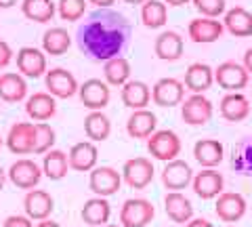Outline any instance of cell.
I'll list each match as a JSON object with an SVG mask.
<instances>
[{
  "label": "cell",
  "mask_w": 252,
  "mask_h": 227,
  "mask_svg": "<svg viewBox=\"0 0 252 227\" xmlns=\"http://www.w3.org/2000/svg\"><path fill=\"white\" fill-rule=\"evenodd\" d=\"M130 28L122 15L112 13L109 9H99V13L91 15L78 32V42L89 57L97 61H107L120 55L128 40Z\"/></svg>",
  "instance_id": "cell-1"
},
{
  "label": "cell",
  "mask_w": 252,
  "mask_h": 227,
  "mask_svg": "<svg viewBox=\"0 0 252 227\" xmlns=\"http://www.w3.org/2000/svg\"><path fill=\"white\" fill-rule=\"evenodd\" d=\"M212 114H215V105L204 93H191L181 103V118L189 127H204L212 120Z\"/></svg>",
  "instance_id": "cell-2"
},
{
  "label": "cell",
  "mask_w": 252,
  "mask_h": 227,
  "mask_svg": "<svg viewBox=\"0 0 252 227\" xmlns=\"http://www.w3.org/2000/svg\"><path fill=\"white\" fill-rule=\"evenodd\" d=\"M181 139L175 130L164 129V130H156L152 137L147 139V152L152 158L162 160V162H170L179 158L181 154Z\"/></svg>",
  "instance_id": "cell-3"
},
{
  "label": "cell",
  "mask_w": 252,
  "mask_h": 227,
  "mask_svg": "<svg viewBox=\"0 0 252 227\" xmlns=\"http://www.w3.org/2000/svg\"><path fill=\"white\" fill-rule=\"evenodd\" d=\"M156 206L145 198H130L120 208L122 227H145L154 221Z\"/></svg>",
  "instance_id": "cell-4"
},
{
  "label": "cell",
  "mask_w": 252,
  "mask_h": 227,
  "mask_svg": "<svg viewBox=\"0 0 252 227\" xmlns=\"http://www.w3.org/2000/svg\"><path fill=\"white\" fill-rule=\"evenodd\" d=\"M154 162L143 156L130 158L124 162L122 166V181L132 187V190H145V187L154 181Z\"/></svg>",
  "instance_id": "cell-5"
},
{
  "label": "cell",
  "mask_w": 252,
  "mask_h": 227,
  "mask_svg": "<svg viewBox=\"0 0 252 227\" xmlns=\"http://www.w3.org/2000/svg\"><path fill=\"white\" fill-rule=\"evenodd\" d=\"M44 84H46V91L51 93L53 97L57 99H69L74 97L80 84H78L76 76L69 72L65 67H53V69H46L44 74Z\"/></svg>",
  "instance_id": "cell-6"
},
{
  "label": "cell",
  "mask_w": 252,
  "mask_h": 227,
  "mask_svg": "<svg viewBox=\"0 0 252 227\" xmlns=\"http://www.w3.org/2000/svg\"><path fill=\"white\" fill-rule=\"evenodd\" d=\"M248 80H250L248 69L242 64H235V61H223V64L215 69V82L220 89H225L227 93L246 89Z\"/></svg>",
  "instance_id": "cell-7"
},
{
  "label": "cell",
  "mask_w": 252,
  "mask_h": 227,
  "mask_svg": "<svg viewBox=\"0 0 252 227\" xmlns=\"http://www.w3.org/2000/svg\"><path fill=\"white\" fill-rule=\"evenodd\" d=\"M78 95H80V101L86 109H103L109 105V99H112V91H109V84L101 78H89L80 84L78 89Z\"/></svg>",
  "instance_id": "cell-8"
},
{
  "label": "cell",
  "mask_w": 252,
  "mask_h": 227,
  "mask_svg": "<svg viewBox=\"0 0 252 227\" xmlns=\"http://www.w3.org/2000/svg\"><path fill=\"white\" fill-rule=\"evenodd\" d=\"M89 187L94 195L109 198L120 192L122 187V173H118L112 166H94L89 175Z\"/></svg>",
  "instance_id": "cell-9"
},
{
  "label": "cell",
  "mask_w": 252,
  "mask_h": 227,
  "mask_svg": "<svg viewBox=\"0 0 252 227\" xmlns=\"http://www.w3.org/2000/svg\"><path fill=\"white\" fill-rule=\"evenodd\" d=\"M185 99V84L177 78H160L152 89V101L160 107H177Z\"/></svg>",
  "instance_id": "cell-10"
},
{
  "label": "cell",
  "mask_w": 252,
  "mask_h": 227,
  "mask_svg": "<svg viewBox=\"0 0 252 227\" xmlns=\"http://www.w3.org/2000/svg\"><path fill=\"white\" fill-rule=\"evenodd\" d=\"M42 175H44L42 168L30 158H19L17 162H13L9 173H6V177L11 179V183L15 187H19V190H34V187L40 183Z\"/></svg>",
  "instance_id": "cell-11"
},
{
  "label": "cell",
  "mask_w": 252,
  "mask_h": 227,
  "mask_svg": "<svg viewBox=\"0 0 252 227\" xmlns=\"http://www.w3.org/2000/svg\"><path fill=\"white\" fill-rule=\"evenodd\" d=\"M246 198L238 192H223L217 195L215 213L223 223H235L246 215Z\"/></svg>",
  "instance_id": "cell-12"
},
{
  "label": "cell",
  "mask_w": 252,
  "mask_h": 227,
  "mask_svg": "<svg viewBox=\"0 0 252 227\" xmlns=\"http://www.w3.org/2000/svg\"><path fill=\"white\" fill-rule=\"evenodd\" d=\"M34 137H36L34 122H15L9 129V135H6V147L17 156L34 154Z\"/></svg>",
  "instance_id": "cell-13"
},
{
  "label": "cell",
  "mask_w": 252,
  "mask_h": 227,
  "mask_svg": "<svg viewBox=\"0 0 252 227\" xmlns=\"http://www.w3.org/2000/svg\"><path fill=\"white\" fill-rule=\"evenodd\" d=\"M225 32L223 21H219L217 17H198L189 21L187 34L195 44H212L217 42Z\"/></svg>",
  "instance_id": "cell-14"
},
{
  "label": "cell",
  "mask_w": 252,
  "mask_h": 227,
  "mask_svg": "<svg viewBox=\"0 0 252 227\" xmlns=\"http://www.w3.org/2000/svg\"><path fill=\"white\" fill-rule=\"evenodd\" d=\"M17 69L26 78H42L46 74V53L36 46H21L17 51Z\"/></svg>",
  "instance_id": "cell-15"
},
{
  "label": "cell",
  "mask_w": 252,
  "mask_h": 227,
  "mask_svg": "<svg viewBox=\"0 0 252 227\" xmlns=\"http://www.w3.org/2000/svg\"><path fill=\"white\" fill-rule=\"evenodd\" d=\"M193 181V170L185 160H170L162 170V183L168 192H181Z\"/></svg>",
  "instance_id": "cell-16"
},
{
  "label": "cell",
  "mask_w": 252,
  "mask_h": 227,
  "mask_svg": "<svg viewBox=\"0 0 252 227\" xmlns=\"http://www.w3.org/2000/svg\"><path fill=\"white\" fill-rule=\"evenodd\" d=\"M23 210L32 221H42V219H49L55 210V200L49 192L44 190H28L26 198H23Z\"/></svg>",
  "instance_id": "cell-17"
},
{
  "label": "cell",
  "mask_w": 252,
  "mask_h": 227,
  "mask_svg": "<svg viewBox=\"0 0 252 227\" xmlns=\"http://www.w3.org/2000/svg\"><path fill=\"white\" fill-rule=\"evenodd\" d=\"M191 187H193V194L198 195V198L212 200V198H217L219 194H223L225 179L215 168H204V170H200L198 175H193Z\"/></svg>",
  "instance_id": "cell-18"
},
{
  "label": "cell",
  "mask_w": 252,
  "mask_h": 227,
  "mask_svg": "<svg viewBox=\"0 0 252 227\" xmlns=\"http://www.w3.org/2000/svg\"><path fill=\"white\" fill-rule=\"evenodd\" d=\"M67 158H69V168L72 170H78V173H91V170L97 166L99 150H97V145H94V141H80V143L72 145Z\"/></svg>",
  "instance_id": "cell-19"
},
{
  "label": "cell",
  "mask_w": 252,
  "mask_h": 227,
  "mask_svg": "<svg viewBox=\"0 0 252 227\" xmlns=\"http://www.w3.org/2000/svg\"><path fill=\"white\" fill-rule=\"evenodd\" d=\"M183 51H185V40L179 32H175V30L162 32L154 42L156 57L162 59V61H179L183 57Z\"/></svg>",
  "instance_id": "cell-20"
},
{
  "label": "cell",
  "mask_w": 252,
  "mask_h": 227,
  "mask_svg": "<svg viewBox=\"0 0 252 227\" xmlns=\"http://www.w3.org/2000/svg\"><path fill=\"white\" fill-rule=\"evenodd\" d=\"M219 112L227 122H242L250 116V101L242 91L227 93L219 103Z\"/></svg>",
  "instance_id": "cell-21"
},
{
  "label": "cell",
  "mask_w": 252,
  "mask_h": 227,
  "mask_svg": "<svg viewBox=\"0 0 252 227\" xmlns=\"http://www.w3.org/2000/svg\"><path fill=\"white\" fill-rule=\"evenodd\" d=\"M158 130V118L149 109H132V114L126 120V132L132 139H149Z\"/></svg>",
  "instance_id": "cell-22"
},
{
  "label": "cell",
  "mask_w": 252,
  "mask_h": 227,
  "mask_svg": "<svg viewBox=\"0 0 252 227\" xmlns=\"http://www.w3.org/2000/svg\"><path fill=\"white\" fill-rule=\"evenodd\" d=\"M57 112V97H53L49 91L46 93H34L26 99V114L36 122L51 120Z\"/></svg>",
  "instance_id": "cell-23"
},
{
  "label": "cell",
  "mask_w": 252,
  "mask_h": 227,
  "mask_svg": "<svg viewBox=\"0 0 252 227\" xmlns=\"http://www.w3.org/2000/svg\"><path fill=\"white\" fill-rule=\"evenodd\" d=\"M0 99L4 103H19V101L28 99L26 76L19 72H6L0 76Z\"/></svg>",
  "instance_id": "cell-24"
},
{
  "label": "cell",
  "mask_w": 252,
  "mask_h": 227,
  "mask_svg": "<svg viewBox=\"0 0 252 227\" xmlns=\"http://www.w3.org/2000/svg\"><path fill=\"white\" fill-rule=\"evenodd\" d=\"M185 89L191 93H206L212 84H215V69H212L208 64H191L185 72Z\"/></svg>",
  "instance_id": "cell-25"
},
{
  "label": "cell",
  "mask_w": 252,
  "mask_h": 227,
  "mask_svg": "<svg viewBox=\"0 0 252 227\" xmlns=\"http://www.w3.org/2000/svg\"><path fill=\"white\" fill-rule=\"evenodd\" d=\"M223 156H225V147L219 139H200L193 145V158L204 168L219 166L223 162Z\"/></svg>",
  "instance_id": "cell-26"
},
{
  "label": "cell",
  "mask_w": 252,
  "mask_h": 227,
  "mask_svg": "<svg viewBox=\"0 0 252 227\" xmlns=\"http://www.w3.org/2000/svg\"><path fill=\"white\" fill-rule=\"evenodd\" d=\"M164 210L172 223H181L185 225L189 219H193V206L189 202L187 195L181 192H168L164 195Z\"/></svg>",
  "instance_id": "cell-27"
},
{
  "label": "cell",
  "mask_w": 252,
  "mask_h": 227,
  "mask_svg": "<svg viewBox=\"0 0 252 227\" xmlns=\"http://www.w3.org/2000/svg\"><path fill=\"white\" fill-rule=\"evenodd\" d=\"M80 217H82V221L86 225L103 227L105 223H109V217H112V206H109L107 198H103V195H94V198L84 202V206L80 210Z\"/></svg>",
  "instance_id": "cell-28"
},
{
  "label": "cell",
  "mask_w": 252,
  "mask_h": 227,
  "mask_svg": "<svg viewBox=\"0 0 252 227\" xmlns=\"http://www.w3.org/2000/svg\"><path fill=\"white\" fill-rule=\"evenodd\" d=\"M120 97L128 109H145L152 101V89L143 80H128L122 87Z\"/></svg>",
  "instance_id": "cell-29"
},
{
  "label": "cell",
  "mask_w": 252,
  "mask_h": 227,
  "mask_svg": "<svg viewBox=\"0 0 252 227\" xmlns=\"http://www.w3.org/2000/svg\"><path fill=\"white\" fill-rule=\"evenodd\" d=\"M223 26L229 34L238 38H248L252 36V13L244 6H233V9L225 11Z\"/></svg>",
  "instance_id": "cell-30"
},
{
  "label": "cell",
  "mask_w": 252,
  "mask_h": 227,
  "mask_svg": "<svg viewBox=\"0 0 252 227\" xmlns=\"http://www.w3.org/2000/svg\"><path fill=\"white\" fill-rule=\"evenodd\" d=\"M130 61L122 55H116L103 64V80L109 87H124L130 80Z\"/></svg>",
  "instance_id": "cell-31"
},
{
  "label": "cell",
  "mask_w": 252,
  "mask_h": 227,
  "mask_svg": "<svg viewBox=\"0 0 252 227\" xmlns=\"http://www.w3.org/2000/svg\"><path fill=\"white\" fill-rule=\"evenodd\" d=\"M84 135L94 143H101L112 135V122L103 114V109H94L84 118Z\"/></svg>",
  "instance_id": "cell-32"
},
{
  "label": "cell",
  "mask_w": 252,
  "mask_h": 227,
  "mask_svg": "<svg viewBox=\"0 0 252 227\" xmlns=\"http://www.w3.org/2000/svg\"><path fill=\"white\" fill-rule=\"evenodd\" d=\"M69 46H72V36L65 28H49L42 36V51L51 57L65 55Z\"/></svg>",
  "instance_id": "cell-33"
},
{
  "label": "cell",
  "mask_w": 252,
  "mask_h": 227,
  "mask_svg": "<svg viewBox=\"0 0 252 227\" xmlns=\"http://www.w3.org/2000/svg\"><path fill=\"white\" fill-rule=\"evenodd\" d=\"M21 13L34 23H49L57 13V4L53 0H21Z\"/></svg>",
  "instance_id": "cell-34"
},
{
  "label": "cell",
  "mask_w": 252,
  "mask_h": 227,
  "mask_svg": "<svg viewBox=\"0 0 252 227\" xmlns=\"http://www.w3.org/2000/svg\"><path fill=\"white\" fill-rule=\"evenodd\" d=\"M141 21L149 30L164 28L168 21V4L162 0H145L141 4Z\"/></svg>",
  "instance_id": "cell-35"
},
{
  "label": "cell",
  "mask_w": 252,
  "mask_h": 227,
  "mask_svg": "<svg viewBox=\"0 0 252 227\" xmlns=\"http://www.w3.org/2000/svg\"><path fill=\"white\" fill-rule=\"evenodd\" d=\"M69 170V158L65 152L61 150H49L44 154L42 160V173L51 179V181H61L63 177H67Z\"/></svg>",
  "instance_id": "cell-36"
},
{
  "label": "cell",
  "mask_w": 252,
  "mask_h": 227,
  "mask_svg": "<svg viewBox=\"0 0 252 227\" xmlns=\"http://www.w3.org/2000/svg\"><path fill=\"white\" fill-rule=\"evenodd\" d=\"M34 127H36L34 154H46L49 150H53L55 139H57V135H55V129L51 127V124H46V122H34Z\"/></svg>",
  "instance_id": "cell-37"
},
{
  "label": "cell",
  "mask_w": 252,
  "mask_h": 227,
  "mask_svg": "<svg viewBox=\"0 0 252 227\" xmlns=\"http://www.w3.org/2000/svg\"><path fill=\"white\" fill-rule=\"evenodd\" d=\"M89 0H59L57 13L63 21H80L86 13Z\"/></svg>",
  "instance_id": "cell-38"
},
{
  "label": "cell",
  "mask_w": 252,
  "mask_h": 227,
  "mask_svg": "<svg viewBox=\"0 0 252 227\" xmlns=\"http://www.w3.org/2000/svg\"><path fill=\"white\" fill-rule=\"evenodd\" d=\"M193 9L198 11L202 17H220L227 11V2L225 0H191Z\"/></svg>",
  "instance_id": "cell-39"
},
{
  "label": "cell",
  "mask_w": 252,
  "mask_h": 227,
  "mask_svg": "<svg viewBox=\"0 0 252 227\" xmlns=\"http://www.w3.org/2000/svg\"><path fill=\"white\" fill-rule=\"evenodd\" d=\"M2 227H34V225H32V219L28 215H11L4 219Z\"/></svg>",
  "instance_id": "cell-40"
},
{
  "label": "cell",
  "mask_w": 252,
  "mask_h": 227,
  "mask_svg": "<svg viewBox=\"0 0 252 227\" xmlns=\"http://www.w3.org/2000/svg\"><path fill=\"white\" fill-rule=\"evenodd\" d=\"M11 61H13V49H11V44L4 42V40H0V69L6 67Z\"/></svg>",
  "instance_id": "cell-41"
},
{
  "label": "cell",
  "mask_w": 252,
  "mask_h": 227,
  "mask_svg": "<svg viewBox=\"0 0 252 227\" xmlns=\"http://www.w3.org/2000/svg\"><path fill=\"white\" fill-rule=\"evenodd\" d=\"M185 227H215V225H212L210 221H208V219H189V221L185 223Z\"/></svg>",
  "instance_id": "cell-42"
},
{
  "label": "cell",
  "mask_w": 252,
  "mask_h": 227,
  "mask_svg": "<svg viewBox=\"0 0 252 227\" xmlns=\"http://www.w3.org/2000/svg\"><path fill=\"white\" fill-rule=\"evenodd\" d=\"M91 4H94L97 9H112V6L116 4V0H89Z\"/></svg>",
  "instance_id": "cell-43"
},
{
  "label": "cell",
  "mask_w": 252,
  "mask_h": 227,
  "mask_svg": "<svg viewBox=\"0 0 252 227\" xmlns=\"http://www.w3.org/2000/svg\"><path fill=\"white\" fill-rule=\"evenodd\" d=\"M244 67L248 69V74H252V49H248L246 53H244Z\"/></svg>",
  "instance_id": "cell-44"
},
{
  "label": "cell",
  "mask_w": 252,
  "mask_h": 227,
  "mask_svg": "<svg viewBox=\"0 0 252 227\" xmlns=\"http://www.w3.org/2000/svg\"><path fill=\"white\" fill-rule=\"evenodd\" d=\"M36 227H61L59 223H55V221H51V219H42L40 223H38Z\"/></svg>",
  "instance_id": "cell-45"
},
{
  "label": "cell",
  "mask_w": 252,
  "mask_h": 227,
  "mask_svg": "<svg viewBox=\"0 0 252 227\" xmlns=\"http://www.w3.org/2000/svg\"><path fill=\"white\" fill-rule=\"evenodd\" d=\"M19 0H0V9H11V6H15Z\"/></svg>",
  "instance_id": "cell-46"
},
{
  "label": "cell",
  "mask_w": 252,
  "mask_h": 227,
  "mask_svg": "<svg viewBox=\"0 0 252 227\" xmlns=\"http://www.w3.org/2000/svg\"><path fill=\"white\" fill-rule=\"evenodd\" d=\"M168 6H183V4H187L189 0H164Z\"/></svg>",
  "instance_id": "cell-47"
},
{
  "label": "cell",
  "mask_w": 252,
  "mask_h": 227,
  "mask_svg": "<svg viewBox=\"0 0 252 227\" xmlns=\"http://www.w3.org/2000/svg\"><path fill=\"white\" fill-rule=\"evenodd\" d=\"M4 181H6V173L2 170V166H0V192H2V187H4Z\"/></svg>",
  "instance_id": "cell-48"
},
{
  "label": "cell",
  "mask_w": 252,
  "mask_h": 227,
  "mask_svg": "<svg viewBox=\"0 0 252 227\" xmlns=\"http://www.w3.org/2000/svg\"><path fill=\"white\" fill-rule=\"evenodd\" d=\"M124 2H126V4H143L145 0H124Z\"/></svg>",
  "instance_id": "cell-49"
},
{
  "label": "cell",
  "mask_w": 252,
  "mask_h": 227,
  "mask_svg": "<svg viewBox=\"0 0 252 227\" xmlns=\"http://www.w3.org/2000/svg\"><path fill=\"white\" fill-rule=\"evenodd\" d=\"M103 227H122V225H114V223H105Z\"/></svg>",
  "instance_id": "cell-50"
},
{
  "label": "cell",
  "mask_w": 252,
  "mask_h": 227,
  "mask_svg": "<svg viewBox=\"0 0 252 227\" xmlns=\"http://www.w3.org/2000/svg\"><path fill=\"white\" fill-rule=\"evenodd\" d=\"M0 150H2V137H0Z\"/></svg>",
  "instance_id": "cell-51"
}]
</instances>
